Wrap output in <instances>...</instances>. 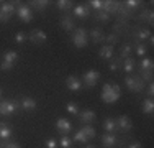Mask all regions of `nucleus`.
<instances>
[{
  "label": "nucleus",
  "mask_w": 154,
  "mask_h": 148,
  "mask_svg": "<svg viewBox=\"0 0 154 148\" xmlns=\"http://www.w3.org/2000/svg\"><path fill=\"white\" fill-rule=\"evenodd\" d=\"M122 95V89L118 84H105L102 89V101L105 104H115Z\"/></svg>",
  "instance_id": "nucleus-1"
},
{
  "label": "nucleus",
  "mask_w": 154,
  "mask_h": 148,
  "mask_svg": "<svg viewBox=\"0 0 154 148\" xmlns=\"http://www.w3.org/2000/svg\"><path fill=\"white\" fill-rule=\"evenodd\" d=\"M72 43L75 48H85L89 43V33L85 31V28H75L72 31Z\"/></svg>",
  "instance_id": "nucleus-2"
},
{
  "label": "nucleus",
  "mask_w": 154,
  "mask_h": 148,
  "mask_svg": "<svg viewBox=\"0 0 154 148\" xmlns=\"http://www.w3.org/2000/svg\"><path fill=\"white\" fill-rule=\"evenodd\" d=\"M15 3L17 2H3L2 5H0V21H2V23H7V21L10 20V17L17 12Z\"/></svg>",
  "instance_id": "nucleus-3"
},
{
  "label": "nucleus",
  "mask_w": 154,
  "mask_h": 148,
  "mask_svg": "<svg viewBox=\"0 0 154 148\" xmlns=\"http://www.w3.org/2000/svg\"><path fill=\"white\" fill-rule=\"evenodd\" d=\"M125 84H126V87L133 92H141L143 89H144V81L139 76H126L125 77Z\"/></svg>",
  "instance_id": "nucleus-4"
},
{
  "label": "nucleus",
  "mask_w": 154,
  "mask_h": 148,
  "mask_svg": "<svg viewBox=\"0 0 154 148\" xmlns=\"http://www.w3.org/2000/svg\"><path fill=\"white\" fill-rule=\"evenodd\" d=\"M20 107V104L17 101H0V115L8 117L12 114L17 112V109Z\"/></svg>",
  "instance_id": "nucleus-5"
},
{
  "label": "nucleus",
  "mask_w": 154,
  "mask_h": 148,
  "mask_svg": "<svg viewBox=\"0 0 154 148\" xmlns=\"http://www.w3.org/2000/svg\"><path fill=\"white\" fill-rule=\"evenodd\" d=\"M17 15H18V18H20L23 23H30V21L33 20V12H31L30 5H26V3H20V2H18Z\"/></svg>",
  "instance_id": "nucleus-6"
},
{
  "label": "nucleus",
  "mask_w": 154,
  "mask_h": 148,
  "mask_svg": "<svg viewBox=\"0 0 154 148\" xmlns=\"http://www.w3.org/2000/svg\"><path fill=\"white\" fill-rule=\"evenodd\" d=\"M98 79H100V72L95 71V69H90V71H87L85 74H84L82 84L85 87H94V86H97Z\"/></svg>",
  "instance_id": "nucleus-7"
},
{
  "label": "nucleus",
  "mask_w": 154,
  "mask_h": 148,
  "mask_svg": "<svg viewBox=\"0 0 154 148\" xmlns=\"http://www.w3.org/2000/svg\"><path fill=\"white\" fill-rule=\"evenodd\" d=\"M56 130H57V133H59L61 137L69 135V133H71V130H72L71 120H67V118H64V117L57 118V120H56Z\"/></svg>",
  "instance_id": "nucleus-8"
},
{
  "label": "nucleus",
  "mask_w": 154,
  "mask_h": 148,
  "mask_svg": "<svg viewBox=\"0 0 154 148\" xmlns=\"http://www.w3.org/2000/svg\"><path fill=\"white\" fill-rule=\"evenodd\" d=\"M115 124H116V130H122V132L133 130V122L128 115H120L118 118H115Z\"/></svg>",
  "instance_id": "nucleus-9"
},
{
  "label": "nucleus",
  "mask_w": 154,
  "mask_h": 148,
  "mask_svg": "<svg viewBox=\"0 0 154 148\" xmlns=\"http://www.w3.org/2000/svg\"><path fill=\"white\" fill-rule=\"evenodd\" d=\"M28 40H30L33 44H43L48 40V36H46V33L43 31V30L36 28V30H33L30 35H28Z\"/></svg>",
  "instance_id": "nucleus-10"
},
{
  "label": "nucleus",
  "mask_w": 154,
  "mask_h": 148,
  "mask_svg": "<svg viewBox=\"0 0 154 148\" xmlns=\"http://www.w3.org/2000/svg\"><path fill=\"white\" fill-rule=\"evenodd\" d=\"M66 86H67L69 91H72V92H77V91H80L82 89V81L79 79L77 76H67L66 77Z\"/></svg>",
  "instance_id": "nucleus-11"
},
{
  "label": "nucleus",
  "mask_w": 154,
  "mask_h": 148,
  "mask_svg": "<svg viewBox=\"0 0 154 148\" xmlns=\"http://www.w3.org/2000/svg\"><path fill=\"white\" fill-rule=\"evenodd\" d=\"M18 104H20V109H23V110H35L36 109V101L33 97H28V95H23Z\"/></svg>",
  "instance_id": "nucleus-12"
},
{
  "label": "nucleus",
  "mask_w": 154,
  "mask_h": 148,
  "mask_svg": "<svg viewBox=\"0 0 154 148\" xmlns=\"http://www.w3.org/2000/svg\"><path fill=\"white\" fill-rule=\"evenodd\" d=\"M133 35H134V38H136L138 41L141 43V41H146V40H148L149 36H151V30L136 27V28H134V31H133Z\"/></svg>",
  "instance_id": "nucleus-13"
},
{
  "label": "nucleus",
  "mask_w": 154,
  "mask_h": 148,
  "mask_svg": "<svg viewBox=\"0 0 154 148\" xmlns=\"http://www.w3.org/2000/svg\"><path fill=\"white\" fill-rule=\"evenodd\" d=\"M89 13H90L89 5H77V7H74V17L80 18V20H85V18L89 17Z\"/></svg>",
  "instance_id": "nucleus-14"
},
{
  "label": "nucleus",
  "mask_w": 154,
  "mask_h": 148,
  "mask_svg": "<svg viewBox=\"0 0 154 148\" xmlns=\"http://www.w3.org/2000/svg\"><path fill=\"white\" fill-rule=\"evenodd\" d=\"M118 5H120V2H115V0H103V7H102V10L107 12L108 15H112V13H116Z\"/></svg>",
  "instance_id": "nucleus-15"
},
{
  "label": "nucleus",
  "mask_w": 154,
  "mask_h": 148,
  "mask_svg": "<svg viewBox=\"0 0 154 148\" xmlns=\"http://www.w3.org/2000/svg\"><path fill=\"white\" fill-rule=\"evenodd\" d=\"M102 143H103L105 148H115V145L118 143V140H116L115 133H105V135L102 137Z\"/></svg>",
  "instance_id": "nucleus-16"
},
{
  "label": "nucleus",
  "mask_w": 154,
  "mask_h": 148,
  "mask_svg": "<svg viewBox=\"0 0 154 148\" xmlns=\"http://www.w3.org/2000/svg\"><path fill=\"white\" fill-rule=\"evenodd\" d=\"M79 118H80V122H84V124H90V122H95L97 115H95L94 110H80Z\"/></svg>",
  "instance_id": "nucleus-17"
},
{
  "label": "nucleus",
  "mask_w": 154,
  "mask_h": 148,
  "mask_svg": "<svg viewBox=\"0 0 154 148\" xmlns=\"http://www.w3.org/2000/svg\"><path fill=\"white\" fill-rule=\"evenodd\" d=\"M59 23H61V28L66 30V31H74L75 30V23L72 17H62Z\"/></svg>",
  "instance_id": "nucleus-18"
},
{
  "label": "nucleus",
  "mask_w": 154,
  "mask_h": 148,
  "mask_svg": "<svg viewBox=\"0 0 154 148\" xmlns=\"http://www.w3.org/2000/svg\"><path fill=\"white\" fill-rule=\"evenodd\" d=\"M136 20H139V21H148L149 25H152L154 23V13H152V10H143V12L136 17Z\"/></svg>",
  "instance_id": "nucleus-19"
},
{
  "label": "nucleus",
  "mask_w": 154,
  "mask_h": 148,
  "mask_svg": "<svg viewBox=\"0 0 154 148\" xmlns=\"http://www.w3.org/2000/svg\"><path fill=\"white\" fill-rule=\"evenodd\" d=\"M103 130L107 133H115L116 132V124H115V118L107 117L103 120Z\"/></svg>",
  "instance_id": "nucleus-20"
},
{
  "label": "nucleus",
  "mask_w": 154,
  "mask_h": 148,
  "mask_svg": "<svg viewBox=\"0 0 154 148\" xmlns=\"http://www.w3.org/2000/svg\"><path fill=\"white\" fill-rule=\"evenodd\" d=\"M90 38H92L94 43L105 41V35H103V31H102L100 28H92V31H90Z\"/></svg>",
  "instance_id": "nucleus-21"
},
{
  "label": "nucleus",
  "mask_w": 154,
  "mask_h": 148,
  "mask_svg": "<svg viewBox=\"0 0 154 148\" xmlns=\"http://www.w3.org/2000/svg\"><path fill=\"white\" fill-rule=\"evenodd\" d=\"M100 58L102 59H112L113 58V46H110V44H103V46L100 48Z\"/></svg>",
  "instance_id": "nucleus-22"
},
{
  "label": "nucleus",
  "mask_w": 154,
  "mask_h": 148,
  "mask_svg": "<svg viewBox=\"0 0 154 148\" xmlns=\"http://www.w3.org/2000/svg\"><path fill=\"white\" fill-rule=\"evenodd\" d=\"M141 110H143V114H146V115H151V114L154 112V102H152L151 97L146 99V101L141 104Z\"/></svg>",
  "instance_id": "nucleus-23"
},
{
  "label": "nucleus",
  "mask_w": 154,
  "mask_h": 148,
  "mask_svg": "<svg viewBox=\"0 0 154 148\" xmlns=\"http://www.w3.org/2000/svg\"><path fill=\"white\" fill-rule=\"evenodd\" d=\"M122 66H123V71L130 74V72H133V71H134V66H136V61H134L133 58H126V59H123Z\"/></svg>",
  "instance_id": "nucleus-24"
},
{
  "label": "nucleus",
  "mask_w": 154,
  "mask_h": 148,
  "mask_svg": "<svg viewBox=\"0 0 154 148\" xmlns=\"http://www.w3.org/2000/svg\"><path fill=\"white\" fill-rule=\"evenodd\" d=\"M139 68H141V71H152L154 61L151 58H141V61H139Z\"/></svg>",
  "instance_id": "nucleus-25"
},
{
  "label": "nucleus",
  "mask_w": 154,
  "mask_h": 148,
  "mask_svg": "<svg viewBox=\"0 0 154 148\" xmlns=\"http://www.w3.org/2000/svg\"><path fill=\"white\" fill-rule=\"evenodd\" d=\"M28 3H30V8L33 7V8L39 10V12H43V10L49 5V2H48V0H31V2H28Z\"/></svg>",
  "instance_id": "nucleus-26"
},
{
  "label": "nucleus",
  "mask_w": 154,
  "mask_h": 148,
  "mask_svg": "<svg viewBox=\"0 0 154 148\" xmlns=\"http://www.w3.org/2000/svg\"><path fill=\"white\" fill-rule=\"evenodd\" d=\"M3 61H7V63H12V64H15L17 63V59H18V54H17V51H13V50H8V51H5L3 53Z\"/></svg>",
  "instance_id": "nucleus-27"
},
{
  "label": "nucleus",
  "mask_w": 154,
  "mask_h": 148,
  "mask_svg": "<svg viewBox=\"0 0 154 148\" xmlns=\"http://www.w3.org/2000/svg\"><path fill=\"white\" fill-rule=\"evenodd\" d=\"M12 133H13V130L8 127V125L0 124V138L2 140H8L10 137H12Z\"/></svg>",
  "instance_id": "nucleus-28"
},
{
  "label": "nucleus",
  "mask_w": 154,
  "mask_h": 148,
  "mask_svg": "<svg viewBox=\"0 0 154 148\" xmlns=\"http://www.w3.org/2000/svg\"><path fill=\"white\" fill-rule=\"evenodd\" d=\"M56 7H57L59 10L67 12V10H71L72 7H74V2H72V0H57V2H56Z\"/></svg>",
  "instance_id": "nucleus-29"
},
{
  "label": "nucleus",
  "mask_w": 154,
  "mask_h": 148,
  "mask_svg": "<svg viewBox=\"0 0 154 148\" xmlns=\"http://www.w3.org/2000/svg\"><path fill=\"white\" fill-rule=\"evenodd\" d=\"M116 13L120 15V18H125V20L131 17V12H130V10H128L125 5H123L122 2H120V5H118V10H116Z\"/></svg>",
  "instance_id": "nucleus-30"
},
{
  "label": "nucleus",
  "mask_w": 154,
  "mask_h": 148,
  "mask_svg": "<svg viewBox=\"0 0 154 148\" xmlns=\"http://www.w3.org/2000/svg\"><path fill=\"white\" fill-rule=\"evenodd\" d=\"M80 130L84 132V135H85L89 140H90V138H94V137L97 135V132H95V128L92 127V125H84V127L80 128Z\"/></svg>",
  "instance_id": "nucleus-31"
},
{
  "label": "nucleus",
  "mask_w": 154,
  "mask_h": 148,
  "mask_svg": "<svg viewBox=\"0 0 154 148\" xmlns=\"http://www.w3.org/2000/svg\"><path fill=\"white\" fill-rule=\"evenodd\" d=\"M143 2H139V0H126V2H123V5L126 7L128 10H130L131 13H133V10H136L139 5H141Z\"/></svg>",
  "instance_id": "nucleus-32"
},
{
  "label": "nucleus",
  "mask_w": 154,
  "mask_h": 148,
  "mask_svg": "<svg viewBox=\"0 0 154 148\" xmlns=\"http://www.w3.org/2000/svg\"><path fill=\"white\" fill-rule=\"evenodd\" d=\"M66 110H67L71 115H79V105L75 102H67L66 104Z\"/></svg>",
  "instance_id": "nucleus-33"
},
{
  "label": "nucleus",
  "mask_w": 154,
  "mask_h": 148,
  "mask_svg": "<svg viewBox=\"0 0 154 148\" xmlns=\"http://www.w3.org/2000/svg\"><path fill=\"white\" fill-rule=\"evenodd\" d=\"M131 56V44H123L122 50H120V58L122 59H126Z\"/></svg>",
  "instance_id": "nucleus-34"
},
{
  "label": "nucleus",
  "mask_w": 154,
  "mask_h": 148,
  "mask_svg": "<svg viewBox=\"0 0 154 148\" xmlns=\"http://www.w3.org/2000/svg\"><path fill=\"white\" fill-rule=\"evenodd\" d=\"M13 40H15L17 44H23V43L28 40V35H26V33H23V31H18V33H15Z\"/></svg>",
  "instance_id": "nucleus-35"
},
{
  "label": "nucleus",
  "mask_w": 154,
  "mask_h": 148,
  "mask_svg": "<svg viewBox=\"0 0 154 148\" xmlns=\"http://www.w3.org/2000/svg\"><path fill=\"white\" fill-rule=\"evenodd\" d=\"M74 142H77V143H87V142H89V138L84 135L82 130H77L75 135H74Z\"/></svg>",
  "instance_id": "nucleus-36"
},
{
  "label": "nucleus",
  "mask_w": 154,
  "mask_h": 148,
  "mask_svg": "<svg viewBox=\"0 0 154 148\" xmlns=\"http://www.w3.org/2000/svg\"><path fill=\"white\" fill-rule=\"evenodd\" d=\"M102 7H103V0H90L89 2V8H94L97 12H100Z\"/></svg>",
  "instance_id": "nucleus-37"
},
{
  "label": "nucleus",
  "mask_w": 154,
  "mask_h": 148,
  "mask_svg": "<svg viewBox=\"0 0 154 148\" xmlns=\"http://www.w3.org/2000/svg\"><path fill=\"white\" fill-rule=\"evenodd\" d=\"M59 145H61V148H72V140L67 135H64V137H61Z\"/></svg>",
  "instance_id": "nucleus-38"
},
{
  "label": "nucleus",
  "mask_w": 154,
  "mask_h": 148,
  "mask_svg": "<svg viewBox=\"0 0 154 148\" xmlns=\"http://www.w3.org/2000/svg\"><path fill=\"white\" fill-rule=\"evenodd\" d=\"M134 50H136V54L138 56H141V58H144L146 56V46H144V43H136V48H134Z\"/></svg>",
  "instance_id": "nucleus-39"
},
{
  "label": "nucleus",
  "mask_w": 154,
  "mask_h": 148,
  "mask_svg": "<svg viewBox=\"0 0 154 148\" xmlns=\"http://www.w3.org/2000/svg\"><path fill=\"white\" fill-rule=\"evenodd\" d=\"M122 66V58H116V59H112L110 61V71H118V68Z\"/></svg>",
  "instance_id": "nucleus-40"
},
{
  "label": "nucleus",
  "mask_w": 154,
  "mask_h": 148,
  "mask_svg": "<svg viewBox=\"0 0 154 148\" xmlns=\"http://www.w3.org/2000/svg\"><path fill=\"white\" fill-rule=\"evenodd\" d=\"M97 20L98 21H103V23H107L110 20V15L107 12H103V10H100V12H97Z\"/></svg>",
  "instance_id": "nucleus-41"
},
{
  "label": "nucleus",
  "mask_w": 154,
  "mask_h": 148,
  "mask_svg": "<svg viewBox=\"0 0 154 148\" xmlns=\"http://www.w3.org/2000/svg\"><path fill=\"white\" fill-rule=\"evenodd\" d=\"M105 41L110 43V46H113L115 43H118V35H115V33H112V35H107V36H105Z\"/></svg>",
  "instance_id": "nucleus-42"
},
{
  "label": "nucleus",
  "mask_w": 154,
  "mask_h": 148,
  "mask_svg": "<svg viewBox=\"0 0 154 148\" xmlns=\"http://www.w3.org/2000/svg\"><path fill=\"white\" fill-rule=\"evenodd\" d=\"M139 77H141L143 81H152V71H141Z\"/></svg>",
  "instance_id": "nucleus-43"
},
{
  "label": "nucleus",
  "mask_w": 154,
  "mask_h": 148,
  "mask_svg": "<svg viewBox=\"0 0 154 148\" xmlns=\"http://www.w3.org/2000/svg\"><path fill=\"white\" fill-rule=\"evenodd\" d=\"M0 69H2V71H10V69H13V64L2 59V61H0Z\"/></svg>",
  "instance_id": "nucleus-44"
},
{
  "label": "nucleus",
  "mask_w": 154,
  "mask_h": 148,
  "mask_svg": "<svg viewBox=\"0 0 154 148\" xmlns=\"http://www.w3.org/2000/svg\"><path fill=\"white\" fill-rule=\"evenodd\" d=\"M0 146H3V148H21L18 143H10L8 140H3V142L0 143Z\"/></svg>",
  "instance_id": "nucleus-45"
},
{
  "label": "nucleus",
  "mask_w": 154,
  "mask_h": 148,
  "mask_svg": "<svg viewBox=\"0 0 154 148\" xmlns=\"http://www.w3.org/2000/svg\"><path fill=\"white\" fill-rule=\"evenodd\" d=\"M45 148H57V142L54 138H48L45 142Z\"/></svg>",
  "instance_id": "nucleus-46"
},
{
  "label": "nucleus",
  "mask_w": 154,
  "mask_h": 148,
  "mask_svg": "<svg viewBox=\"0 0 154 148\" xmlns=\"http://www.w3.org/2000/svg\"><path fill=\"white\" fill-rule=\"evenodd\" d=\"M148 95H149V97H152V95H154V84L152 82H149V86H148Z\"/></svg>",
  "instance_id": "nucleus-47"
},
{
  "label": "nucleus",
  "mask_w": 154,
  "mask_h": 148,
  "mask_svg": "<svg viewBox=\"0 0 154 148\" xmlns=\"http://www.w3.org/2000/svg\"><path fill=\"white\" fill-rule=\"evenodd\" d=\"M128 148H141V143H139V142L130 143V145H128Z\"/></svg>",
  "instance_id": "nucleus-48"
},
{
  "label": "nucleus",
  "mask_w": 154,
  "mask_h": 148,
  "mask_svg": "<svg viewBox=\"0 0 154 148\" xmlns=\"http://www.w3.org/2000/svg\"><path fill=\"white\" fill-rule=\"evenodd\" d=\"M85 148H97V146H94V145H87Z\"/></svg>",
  "instance_id": "nucleus-49"
},
{
  "label": "nucleus",
  "mask_w": 154,
  "mask_h": 148,
  "mask_svg": "<svg viewBox=\"0 0 154 148\" xmlns=\"http://www.w3.org/2000/svg\"><path fill=\"white\" fill-rule=\"evenodd\" d=\"M0 97H2V87H0Z\"/></svg>",
  "instance_id": "nucleus-50"
},
{
  "label": "nucleus",
  "mask_w": 154,
  "mask_h": 148,
  "mask_svg": "<svg viewBox=\"0 0 154 148\" xmlns=\"http://www.w3.org/2000/svg\"><path fill=\"white\" fill-rule=\"evenodd\" d=\"M0 148H3V146H0Z\"/></svg>",
  "instance_id": "nucleus-51"
}]
</instances>
